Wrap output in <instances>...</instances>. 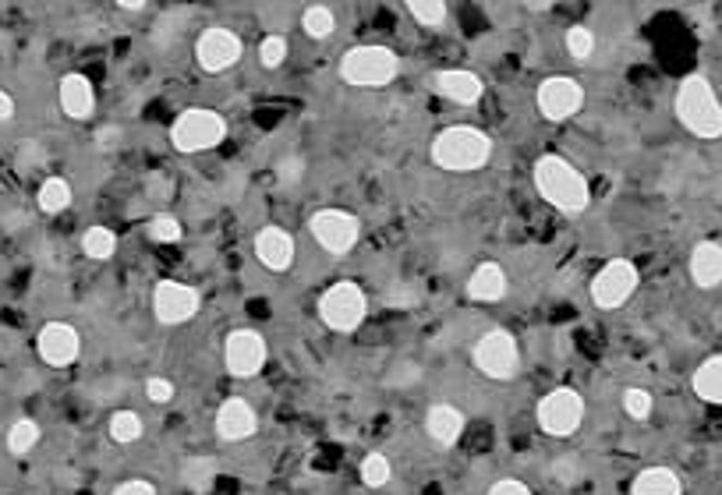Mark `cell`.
I'll use <instances>...</instances> for the list:
<instances>
[{"mask_svg": "<svg viewBox=\"0 0 722 495\" xmlns=\"http://www.w3.org/2000/svg\"><path fill=\"white\" fill-rule=\"evenodd\" d=\"M531 177H535L538 195H542L549 206L566 212V216H577V212H585L591 202L588 181L580 177V170L566 163L563 156H552V152L538 156Z\"/></svg>", "mask_w": 722, "mask_h": 495, "instance_id": "cell-1", "label": "cell"}, {"mask_svg": "<svg viewBox=\"0 0 722 495\" xmlns=\"http://www.w3.org/2000/svg\"><path fill=\"white\" fill-rule=\"evenodd\" d=\"M676 121L698 138H722V103L701 71H694L676 89Z\"/></svg>", "mask_w": 722, "mask_h": 495, "instance_id": "cell-2", "label": "cell"}, {"mask_svg": "<svg viewBox=\"0 0 722 495\" xmlns=\"http://www.w3.org/2000/svg\"><path fill=\"white\" fill-rule=\"evenodd\" d=\"M489 160H492V138L472 124L446 127V132L436 135V141H432V163L450 170V174L481 170Z\"/></svg>", "mask_w": 722, "mask_h": 495, "instance_id": "cell-3", "label": "cell"}, {"mask_svg": "<svg viewBox=\"0 0 722 495\" xmlns=\"http://www.w3.org/2000/svg\"><path fill=\"white\" fill-rule=\"evenodd\" d=\"M401 71V57L390 47H354L340 61V78L347 85H362V89H379L390 85Z\"/></svg>", "mask_w": 722, "mask_h": 495, "instance_id": "cell-4", "label": "cell"}, {"mask_svg": "<svg viewBox=\"0 0 722 495\" xmlns=\"http://www.w3.org/2000/svg\"><path fill=\"white\" fill-rule=\"evenodd\" d=\"M223 138H227V121L220 117L217 110H206V107L184 110L181 117L170 124V141H174L178 152L217 149Z\"/></svg>", "mask_w": 722, "mask_h": 495, "instance_id": "cell-5", "label": "cell"}, {"mask_svg": "<svg viewBox=\"0 0 722 495\" xmlns=\"http://www.w3.org/2000/svg\"><path fill=\"white\" fill-rule=\"evenodd\" d=\"M368 315V297L354 280H340L319 297V319L333 333H354Z\"/></svg>", "mask_w": 722, "mask_h": 495, "instance_id": "cell-6", "label": "cell"}, {"mask_svg": "<svg viewBox=\"0 0 722 495\" xmlns=\"http://www.w3.org/2000/svg\"><path fill=\"white\" fill-rule=\"evenodd\" d=\"M535 414H538V429H542L546 435L566 438L580 429V421H585V396L571 386H560L538 400Z\"/></svg>", "mask_w": 722, "mask_h": 495, "instance_id": "cell-7", "label": "cell"}, {"mask_svg": "<svg viewBox=\"0 0 722 495\" xmlns=\"http://www.w3.org/2000/svg\"><path fill=\"white\" fill-rule=\"evenodd\" d=\"M472 361L475 368L486 379H495V382H506L517 375V364H521V350H517V339L514 333L506 330H489L486 336H478V344L472 350Z\"/></svg>", "mask_w": 722, "mask_h": 495, "instance_id": "cell-8", "label": "cell"}, {"mask_svg": "<svg viewBox=\"0 0 722 495\" xmlns=\"http://www.w3.org/2000/svg\"><path fill=\"white\" fill-rule=\"evenodd\" d=\"M637 265L627 262V259H613L605 262L599 273L591 280V301L595 308L602 311H613V308H623L631 301V294L637 290Z\"/></svg>", "mask_w": 722, "mask_h": 495, "instance_id": "cell-9", "label": "cell"}, {"mask_svg": "<svg viewBox=\"0 0 722 495\" xmlns=\"http://www.w3.org/2000/svg\"><path fill=\"white\" fill-rule=\"evenodd\" d=\"M308 226L311 237L319 240V248H326L330 255H347L362 237V223L347 209H319Z\"/></svg>", "mask_w": 722, "mask_h": 495, "instance_id": "cell-10", "label": "cell"}, {"mask_svg": "<svg viewBox=\"0 0 722 495\" xmlns=\"http://www.w3.org/2000/svg\"><path fill=\"white\" fill-rule=\"evenodd\" d=\"M198 308H203V297H198L195 287L188 283H178V280H160L152 290V311L156 319L163 325H181L198 315Z\"/></svg>", "mask_w": 722, "mask_h": 495, "instance_id": "cell-11", "label": "cell"}, {"mask_svg": "<svg viewBox=\"0 0 722 495\" xmlns=\"http://www.w3.org/2000/svg\"><path fill=\"white\" fill-rule=\"evenodd\" d=\"M223 364L234 379H252L266 364V339L255 330H234L223 344Z\"/></svg>", "mask_w": 722, "mask_h": 495, "instance_id": "cell-12", "label": "cell"}, {"mask_svg": "<svg viewBox=\"0 0 722 495\" xmlns=\"http://www.w3.org/2000/svg\"><path fill=\"white\" fill-rule=\"evenodd\" d=\"M535 103H538V110H542L546 121H566L580 110V103H585V89H580V82H574V78L552 75L538 85Z\"/></svg>", "mask_w": 722, "mask_h": 495, "instance_id": "cell-13", "label": "cell"}, {"mask_svg": "<svg viewBox=\"0 0 722 495\" xmlns=\"http://www.w3.org/2000/svg\"><path fill=\"white\" fill-rule=\"evenodd\" d=\"M195 61L203 64V71H209V75H220V71L234 67L241 61V39L231 28L212 25L195 42Z\"/></svg>", "mask_w": 722, "mask_h": 495, "instance_id": "cell-14", "label": "cell"}, {"mask_svg": "<svg viewBox=\"0 0 722 495\" xmlns=\"http://www.w3.org/2000/svg\"><path fill=\"white\" fill-rule=\"evenodd\" d=\"M36 350H39V358L47 361L50 368H68V364H75V361H78V354H82L78 330H75V325H68V322H50V325H42V333H39V339H36Z\"/></svg>", "mask_w": 722, "mask_h": 495, "instance_id": "cell-15", "label": "cell"}, {"mask_svg": "<svg viewBox=\"0 0 722 495\" xmlns=\"http://www.w3.org/2000/svg\"><path fill=\"white\" fill-rule=\"evenodd\" d=\"M255 429H259V414H255V407L248 400L231 396V400L220 404V410H217V438L220 443H245V438L255 435Z\"/></svg>", "mask_w": 722, "mask_h": 495, "instance_id": "cell-16", "label": "cell"}, {"mask_svg": "<svg viewBox=\"0 0 722 495\" xmlns=\"http://www.w3.org/2000/svg\"><path fill=\"white\" fill-rule=\"evenodd\" d=\"M255 259L273 273H287L294 262V237L283 226H262L255 234Z\"/></svg>", "mask_w": 722, "mask_h": 495, "instance_id": "cell-17", "label": "cell"}, {"mask_svg": "<svg viewBox=\"0 0 722 495\" xmlns=\"http://www.w3.org/2000/svg\"><path fill=\"white\" fill-rule=\"evenodd\" d=\"M436 89L443 92L446 99H453V103L461 107H475L481 92H486V85H481V78L475 75V71H464V67H446L436 75Z\"/></svg>", "mask_w": 722, "mask_h": 495, "instance_id": "cell-18", "label": "cell"}, {"mask_svg": "<svg viewBox=\"0 0 722 495\" xmlns=\"http://www.w3.org/2000/svg\"><path fill=\"white\" fill-rule=\"evenodd\" d=\"M506 290H510L506 269L495 262H481L472 273V280H467V297H472V301H481V305L503 301Z\"/></svg>", "mask_w": 722, "mask_h": 495, "instance_id": "cell-19", "label": "cell"}, {"mask_svg": "<svg viewBox=\"0 0 722 495\" xmlns=\"http://www.w3.org/2000/svg\"><path fill=\"white\" fill-rule=\"evenodd\" d=\"M425 432H429L436 446L450 449L464 432V414L453 404H432L429 414H425Z\"/></svg>", "mask_w": 722, "mask_h": 495, "instance_id": "cell-20", "label": "cell"}, {"mask_svg": "<svg viewBox=\"0 0 722 495\" xmlns=\"http://www.w3.org/2000/svg\"><path fill=\"white\" fill-rule=\"evenodd\" d=\"M690 280L698 283L701 290H712L722 283V245L719 240H701V245L690 251Z\"/></svg>", "mask_w": 722, "mask_h": 495, "instance_id": "cell-21", "label": "cell"}, {"mask_svg": "<svg viewBox=\"0 0 722 495\" xmlns=\"http://www.w3.org/2000/svg\"><path fill=\"white\" fill-rule=\"evenodd\" d=\"M61 107L68 117L75 121H85L89 113L96 110V92H93V82L85 75H64L61 78Z\"/></svg>", "mask_w": 722, "mask_h": 495, "instance_id": "cell-22", "label": "cell"}, {"mask_svg": "<svg viewBox=\"0 0 722 495\" xmlns=\"http://www.w3.org/2000/svg\"><path fill=\"white\" fill-rule=\"evenodd\" d=\"M684 485L673 467H645L641 474L631 481V495H680Z\"/></svg>", "mask_w": 722, "mask_h": 495, "instance_id": "cell-23", "label": "cell"}, {"mask_svg": "<svg viewBox=\"0 0 722 495\" xmlns=\"http://www.w3.org/2000/svg\"><path fill=\"white\" fill-rule=\"evenodd\" d=\"M694 393L701 396L705 404H722V354L701 361V368L694 372Z\"/></svg>", "mask_w": 722, "mask_h": 495, "instance_id": "cell-24", "label": "cell"}, {"mask_svg": "<svg viewBox=\"0 0 722 495\" xmlns=\"http://www.w3.org/2000/svg\"><path fill=\"white\" fill-rule=\"evenodd\" d=\"M82 251L89 255V259H99L107 262L113 251H118V234L107 231V226H89L82 237Z\"/></svg>", "mask_w": 722, "mask_h": 495, "instance_id": "cell-25", "label": "cell"}, {"mask_svg": "<svg viewBox=\"0 0 722 495\" xmlns=\"http://www.w3.org/2000/svg\"><path fill=\"white\" fill-rule=\"evenodd\" d=\"M36 202H39L42 212H61V209H68V206H71V184H68L64 177L42 181V188H39V195H36Z\"/></svg>", "mask_w": 722, "mask_h": 495, "instance_id": "cell-26", "label": "cell"}, {"mask_svg": "<svg viewBox=\"0 0 722 495\" xmlns=\"http://www.w3.org/2000/svg\"><path fill=\"white\" fill-rule=\"evenodd\" d=\"M110 438L118 446H132L142 438V418L135 410H118V414L110 418Z\"/></svg>", "mask_w": 722, "mask_h": 495, "instance_id": "cell-27", "label": "cell"}, {"mask_svg": "<svg viewBox=\"0 0 722 495\" xmlns=\"http://www.w3.org/2000/svg\"><path fill=\"white\" fill-rule=\"evenodd\" d=\"M302 28L311 36V39H326V36H333V28H336V14L326 8V4H311V8H305V18H302Z\"/></svg>", "mask_w": 722, "mask_h": 495, "instance_id": "cell-28", "label": "cell"}, {"mask_svg": "<svg viewBox=\"0 0 722 495\" xmlns=\"http://www.w3.org/2000/svg\"><path fill=\"white\" fill-rule=\"evenodd\" d=\"M36 443H39V424H36V421L22 418V421H14V424H11V432H8V449L14 453V457H25L28 449H36Z\"/></svg>", "mask_w": 722, "mask_h": 495, "instance_id": "cell-29", "label": "cell"}, {"mask_svg": "<svg viewBox=\"0 0 722 495\" xmlns=\"http://www.w3.org/2000/svg\"><path fill=\"white\" fill-rule=\"evenodd\" d=\"M393 478V467H390V457H382V453H368V457L362 460V481L368 488H382L390 485Z\"/></svg>", "mask_w": 722, "mask_h": 495, "instance_id": "cell-30", "label": "cell"}, {"mask_svg": "<svg viewBox=\"0 0 722 495\" xmlns=\"http://www.w3.org/2000/svg\"><path fill=\"white\" fill-rule=\"evenodd\" d=\"M566 50H571L574 61H588L595 53V33L588 25H571L566 28Z\"/></svg>", "mask_w": 722, "mask_h": 495, "instance_id": "cell-31", "label": "cell"}, {"mask_svg": "<svg viewBox=\"0 0 722 495\" xmlns=\"http://www.w3.org/2000/svg\"><path fill=\"white\" fill-rule=\"evenodd\" d=\"M407 11L415 14L418 25H439L446 18V4L443 0H411Z\"/></svg>", "mask_w": 722, "mask_h": 495, "instance_id": "cell-32", "label": "cell"}, {"mask_svg": "<svg viewBox=\"0 0 722 495\" xmlns=\"http://www.w3.org/2000/svg\"><path fill=\"white\" fill-rule=\"evenodd\" d=\"M623 410H627L634 421H648V414H651V393L641 389V386H631L627 393H623Z\"/></svg>", "mask_w": 722, "mask_h": 495, "instance_id": "cell-33", "label": "cell"}, {"mask_svg": "<svg viewBox=\"0 0 722 495\" xmlns=\"http://www.w3.org/2000/svg\"><path fill=\"white\" fill-rule=\"evenodd\" d=\"M181 223L174 216H156L149 223V240H156V245H178L181 240Z\"/></svg>", "mask_w": 722, "mask_h": 495, "instance_id": "cell-34", "label": "cell"}, {"mask_svg": "<svg viewBox=\"0 0 722 495\" xmlns=\"http://www.w3.org/2000/svg\"><path fill=\"white\" fill-rule=\"evenodd\" d=\"M305 177V160L302 156H280L277 160V184H283V188H294L297 181Z\"/></svg>", "mask_w": 722, "mask_h": 495, "instance_id": "cell-35", "label": "cell"}, {"mask_svg": "<svg viewBox=\"0 0 722 495\" xmlns=\"http://www.w3.org/2000/svg\"><path fill=\"white\" fill-rule=\"evenodd\" d=\"M259 61L266 67H280L283 61H287V39H283V36H266L259 42Z\"/></svg>", "mask_w": 722, "mask_h": 495, "instance_id": "cell-36", "label": "cell"}, {"mask_svg": "<svg viewBox=\"0 0 722 495\" xmlns=\"http://www.w3.org/2000/svg\"><path fill=\"white\" fill-rule=\"evenodd\" d=\"M146 396H149L152 404H167L170 396H174V382L152 375V379H146Z\"/></svg>", "mask_w": 722, "mask_h": 495, "instance_id": "cell-37", "label": "cell"}, {"mask_svg": "<svg viewBox=\"0 0 722 495\" xmlns=\"http://www.w3.org/2000/svg\"><path fill=\"white\" fill-rule=\"evenodd\" d=\"M489 495H531V488L524 485V481H517V478H503V481H495V485L489 488Z\"/></svg>", "mask_w": 722, "mask_h": 495, "instance_id": "cell-38", "label": "cell"}, {"mask_svg": "<svg viewBox=\"0 0 722 495\" xmlns=\"http://www.w3.org/2000/svg\"><path fill=\"white\" fill-rule=\"evenodd\" d=\"M113 495H156V488L149 485V481H124V485L113 488Z\"/></svg>", "mask_w": 722, "mask_h": 495, "instance_id": "cell-39", "label": "cell"}, {"mask_svg": "<svg viewBox=\"0 0 722 495\" xmlns=\"http://www.w3.org/2000/svg\"><path fill=\"white\" fill-rule=\"evenodd\" d=\"M11 113H14V99L0 89V121H11Z\"/></svg>", "mask_w": 722, "mask_h": 495, "instance_id": "cell-40", "label": "cell"}, {"mask_svg": "<svg viewBox=\"0 0 722 495\" xmlns=\"http://www.w3.org/2000/svg\"><path fill=\"white\" fill-rule=\"evenodd\" d=\"M121 8H124V11H142L146 4H142V0H121Z\"/></svg>", "mask_w": 722, "mask_h": 495, "instance_id": "cell-41", "label": "cell"}]
</instances>
